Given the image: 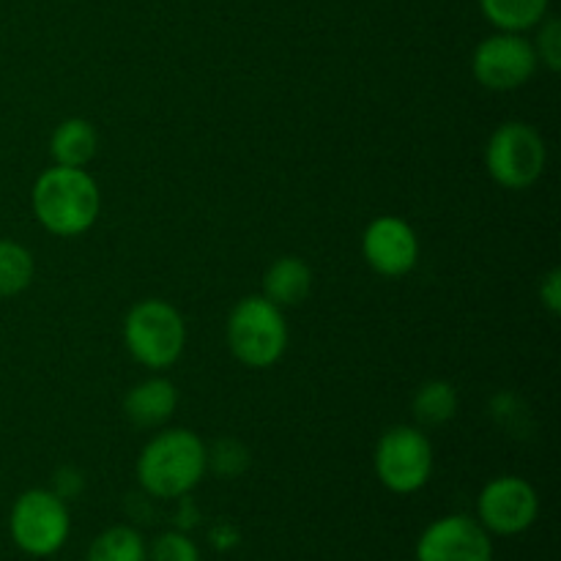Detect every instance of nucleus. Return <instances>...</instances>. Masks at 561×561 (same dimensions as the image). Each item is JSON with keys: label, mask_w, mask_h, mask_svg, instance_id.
<instances>
[{"label": "nucleus", "mask_w": 561, "mask_h": 561, "mask_svg": "<svg viewBox=\"0 0 561 561\" xmlns=\"http://www.w3.org/2000/svg\"><path fill=\"white\" fill-rule=\"evenodd\" d=\"M33 211L36 219L55 236H82L96 225L102 211V192L85 168L44 170L33 184Z\"/></svg>", "instance_id": "nucleus-1"}, {"label": "nucleus", "mask_w": 561, "mask_h": 561, "mask_svg": "<svg viewBox=\"0 0 561 561\" xmlns=\"http://www.w3.org/2000/svg\"><path fill=\"white\" fill-rule=\"evenodd\" d=\"M208 469V449L201 436L173 427L142 447L137 458V482L157 499H181L197 488Z\"/></svg>", "instance_id": "nucleus-2"}, {"label": "nucleus", "mask_w": 561, "mask_h": 561, "mask_svg": "<svg viewBox=\"0 0 561 561\" xmlns=\"http://www.w3.org/2000/svg\"><path fill=\"white\" fill-rule=\"evenodd\" d=\"M228 345L236 359L255 370L277 365L288 348V323L283 310L266 296H247L228 318Z\"/></svg>", "instance_id": "nucleus-3"}, {"label": "nucleus", "mask_w": 561, "mask_h": 561, "mask_svg": "<svg viewBox=\"0 0 561 561\" xmlns=\"http://www.w3.org/2000/svg\"><path fill=\"white\" fill-rule=\"evenodd\" d=\"M124 343L142 367L168 370L184 354V318L162 299L137 301L124 321Z\"/></svg>", "instance_id": "nucleus-4"}, {"label": "nucleus", "mask_w": 561, "mask_h": 561, "mask_svg": "<svg viewBox=\"0 0 561 561\" xmlns=\"http://www.w3.org/2000/svg\"><path fill=\"white\" fill-rule=\"evenodd\" d=\"M11 540L22 553L47 559L66 546L71 531V515L66 499L55 491L33 488L25 491L11 507Z\"/></svg>", "instance_id": "nucleus-5"}, {"label": "nucleus", "mask_w": 561, "mask_h": 561, "mask_svg": "<svg viewBox=\"0 0 561 561\" xmlns=\"http://www.w3.org/2000/svg\"><path fill=\"white\" fill-rule=\"evenodd\" d=\"M548 148L540 131L520 121L502 124L485 148V164L491 179L504 190H529L546 170Z\"/></svg>", "instance_id": "nucleus-6"}, {"label": "nucleus", "mask_w": 561, "mask_h": 561, "mask_svg": "<svg viewBox=\"0 0 561 561\" xmlns=\"http://www.w3.org/2000/svg\"><path fill=\"white\" fill-rule=\"evenodd\" d=\"M433 474L431 438L409 425L383 433L376 444V477L398 496L422 491Z\"/></svg>", "instance_id": "nucleus-7"}, {"label": "nucleus", "mask_w": 561, "mask_h": 561, "mask_svg": "<svg viewBox=\"0 0 561 561\" xmlns=\"http://www.w3.org/2000/svg\"><path fill=\"white\" fill-rule=\"evenodd\" d=\"M537 515H540V496L524 477H496L482 488L477 499V520L491 537L524 535L535 526Z\"/></svg>", "instance_id": "nucleus-8"}, {"label": "nucleus", "mask_w": 561, "mask_h": 561, "mask_svg": "<svg viewBox=\"0 0 561 561\" xmlns=\"http://www.w3.org/2000/svg\"><path fill=\"white\" fill-rule=\"evenodd\" d=\"M537 64L540 60L529 38L502 31L480 42L471 58V71L488 91H515L531 80Z\"/></svg>", "instance_id": "nucleus-9"}, {"label": "nucleus", "mask_w": 561, "mask_h": 561, "mask_svg": "<svg viewBox=\"0 0 561 561\" xmlns=\"http://www.w3.org/2000/svg\"><path fill=\"white\" fill-rule=\"evenodd\" d=\"M416 561H493V540L471 515H444L416 540Z\"/></svg>", "instance_id": "nucleus-10"}, {"label": "nucleus", "mask_w": 561, "mask_h": 561, "mask_svg": "<svg viewBox=\"0 0 561 561\" xmlns=\"http://www.w3.org/2000/svg\"><path fill=\"white\" fill-rule=\"evenodd\" d=\"M367 266L381 277H403L420 261V239L405 219L383 214L367 225L362 236Z\"/></svg>", "instance_id": "nucleus-11"}, {"label": "nucleus", "mask_w": 561, "mask_h": 561, "mask_svg": "<svg viewBox=\"0 0 561 561\" xmlns=\"http://www.w3.org/2000/svg\"><path fill=\"white\" fill-rule=\"evenodd\" d=\"M179 394L168 378H148L129 389L124 398V414L137 427H159L175 414Z\"/></svg>", "instance_id": "nucleus-12"}, {"label": "nucleus", "mask_w": 561, "mask_h": 561, "mask_svg": "<svg viewBox=\"0 0 561 561\" xmlns=\"http://www.w3.org/2000/svg\"><path fill=\"white\" fill-rule=\"evenodd\" d=\"M312 290V272L301 257L285 255L268 266L266 277H263V296L279 310L285 307H296L310 296Z\"/></svg>", "instance_id": "nucleus-13"}, {"label": "nucleus", "mask_w": 561, "mask_h": 561, "mask_svg": "<svg viewBox=\"0 0 561 561\" xmlns=\"http://www.w3.org/2000/svg\"><path fill=\"white\" fill-rule=\"evenodd\" d=\"M99 135L85 118H69L49 137V153L55 164L64 168H85L96 157Z\"/></svg>", "instance_id": "nucleus-14"}, {"label": "nucleus", "mask_w": 561, "mask_h": 561, "mask_svg": "<svg viewBox=\"0 0 561 561\" xmlns=\"http://www.w3.org/2000/svg\"><path fill=\"white\" fill-rule=\"evenodd\" d=\"M551 0H480L482 14L491 25L507 33H524L546 20Z\"/></svg>", "instance_id": "nucleus-15"}, {"label": "nucleus", "mask_w": 561, "mask_h": 561, "mask_svg": "<svg viewBox=\"0 0 561 561\" xmlns=\"http://www.w3.org/2000/svg\"><path fill=\"white\" fill-rule=\"evenodd\" d=\"M88 561H148L146 540L131 526H110L91 542Z\"/></svg>", "instance_id": "nucleus-16"}, {"label": "nucleus", "mask_w": 561, "mask_h": 561, "mask_svg": "<svg viewBox=\"0 0 561 561\" xmlns=\"http://www.w3.org/2000/svg\"><path fill=\"white\" fill-rule=\"evenodd\" d=\"M458 411V394L449 381H427L414 394V416L420 425L438 427Z\"/></svg>", "instance_id": "nucleus-17"}, {"label": "nucleus", "mask_w": 561, "mask_h": 561, "mask_svg": "<svg viewBox=\"0 0 561 561\" xmlns=\"http://www.w3.org/2000/svg\"><path fill=\"white\" fill-rule=\"evenodd\" d=\"M33 255L22 244L0 241V296H16L31 285Z\"/></svg>", "instance_id": "nucleus-18"}, {"label": "nucleus", "mask_w": 561, "mask_h": 561, "mask_svg": "<svg viewBox=\"0 0 561 561\" xmlns=\"http://www.w3.org/2000/svg\"><path fill=\"white\" fill-rule=\"evenodd\" d=\"M148 561H201V548L184 531H164L148 548Z\"/></svg>", "instance_id": "nucleus-19"}, {"label": "nucleus", "mask_w": 561, "mask_h": 561, "mask_svg": "<svg viewBox=\"0 0 561 561\" xmlns=\"http://www.w3.org/2000/svg\"><path fill=\"white\" fill-rule=\"evenodd\" d=\"M208 466H211L219 477H239L241 471L250 466V453H247L239 442L225 438V442L214 444V449L208 453Z\"/></svg>", "instance_id": "nucleus-20"}, {"label": "nucleus", "mask_w": 561, "mask_h": 561, "mask_svg": "<svg viewBox=\"0 0 561 561\" xmlns=\"http://www.w3.org/2000/svg\"><path fill=\"white\" fill-rule=\"evenodd\" d=\"M537 60L548 66L551 71L561 69V25L559 20H546L540 22V33H537V44H535Z\"/></svg>", "instance_id": "nucleus-21"}, {"label": "nucleus", "mask_w": 561, "mask_h": 561, "mask_svg": "<svg viewBox=\"0 0 561 561\" xmlns=\"http://www.w3.org/2000/svg\"><path fill=\"white\" fill-rule=\"evenodd\" d=\"M540 301L548 307V312H553V316H559L561 312V272L559 268H553V272H548L546 277H542Z\"/></svg>", "instance_id": "nucleus-22"}, {"label": "nucleus", "mask_w": 561, "mask_h": 561, "mask_svg": "<svg viewBox=\"0 0 561 561\" xmlns=\"http://www.w3.org/2000/svg\"><path fill=\"white\" fill-rule=\"evenodd\" d=\"M80 491H82V474H77V471L71 469H64L55 474V493H58L60 499H69Z\"/></svg>", "instance_id": "nucleus-23"}, {"label": "nucleus", "mask_w": 561, "mask_h": 561, "mask_svg": "<svg viewBox=\"0 0 561 561\" xmlns=\"http://www.w3.org/2000/svg\"><path fill=\"white\" fill-rule=\"evenodd\" d=\"M211 542L219 548V551H228L230 546H236V542H239V535H236L233 526H219V529H214Z\"/></svg>", "instance_id": "nucleus-24"}]
</instances>
